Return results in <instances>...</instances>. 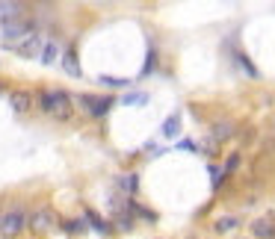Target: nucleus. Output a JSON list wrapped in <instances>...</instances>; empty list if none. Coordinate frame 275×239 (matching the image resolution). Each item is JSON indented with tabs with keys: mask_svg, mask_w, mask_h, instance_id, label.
I'll return each mask as SVG.
<instances>
[{
	"mask_svg": "<svg viewBox=\"0 0 275 239\" xmlns=\"http://www.w3.org/2000/svg\"><path fill=\"white\" fill-rule=\"evenodd\" d=\"M39 104H42V109L48 112V115H53V118L60 121H68L74 115V101L65 92H60V89H53V92H42V97H39Z\"/></svg>",
	"mask_w": 275,
	"mask_h": 239,
	"instance_id": "1",
	"label": "nucleus"
},
{
	"mask_svg": "<svg viewBox=\"0 0 275 239\" xmlns=\"http://www.w3.org/2000/svg\"><path fill=\"white\" fill-rule=\"evenodd\" d=\"M45 42H48V38L33 30V33H27V36L21 38L12 50L18 53V56H24V59H39V56H42V48H45Z\"/></svg>",
	"mask_w": 275,
	"mask_h": 239,
	"instance_id": "2",
	"label": "nucleus"
},
{
	"mask_svg": "<svg viewBox=\"0 0 275 239\" xmlns=\"http://www.w3.org/2000/svg\"><path fill=\"white\" fill-rule=\"evenodd\" d=\"M24 225H27V213L21 207H12L9 213L0 218V233H3V236H18V233L24 230Z\"/></svg>",
	"mask_w": 275,
	"mask_h": 239,
	"instance_id": "3",
	"label": "nucleus"
},
{
	"mask_svg": "<svg viewBox=\"0 0 275 239\" xmlns=\"http://www.w3.org/2000/svg\"><path fill=\"white\" fill-rule=\"evenodd\" d=\"M27 33H33L27 21H9V24H3V30H0V36H3V48L12 50L15 45L27 36Z\"/></svg>",
	"mask_w": 275,
	"mask_h": 239,
	"instance_id": "4",
	"label": "nucleus"
},
{
	"mask_svg": "<svg viewBox=\"0 0 275 239\" xmlns=\"http://www.w3.org/2000/svg\"><path fill=\"white\" fill-rule=\"evenodd\" d=\"M77 104H83V109L89 115H107V109L113 107V101L109 97H95V95H80L77 97Z\"/></svg>",
	"mask_w": 275,
	"mask_h": 239,
	"instance_id": "5",
	"label": "nucleus"
},
{
	"mask_svg": "<svg viewBox=\"0 0 275 239\" xmlns=\"http://www.w3.org/2000/svg\"><path fill=\"white\" fill-rule=\"evenodd\" d=\"M60 56H62L60 42H57V38H48V42H45V48H42V56H39V59H42V65H53Z\"/></svg>",
	"mask_w": 275,
	"mask_h": 239,
	"instance_id": "6",
	"label": "nucleus"
},
{
	"mask_svg": "<svg viewBox=\"0 0 275 239\" xmlns=\"http://www.w3.org/2000/svg\"><path fill=\"white\" fill-rule=\"evenodd\" d=\"M251 233H254L258 239H275L272 218H258V222H251Z\"/></svg>",
	"mask_w": 275,
	"mask_h": 239,
	"instance_id": "7",
	"label": "nucleus"
},
{
	"mask_svg": "<svg viewBox=\"0 0 275 239\" xmlns=\"http://www.w3.org/2000/svg\"><path fill=\"white\" fill-rule=\"evenodd\" d=\"M33 227H36L39 233L50 230V227H53V213H50V210H36V213H33Z\"/></svg>",
	"mask_w": 275,
	"mask_h": 239,
	"instance_id": "8",
	"label": "nucleus"
},
{
	"mask_svg": "<svg viewBox=\"0 0 275 239\" xmlns=\"http://www.w3.org/2000/svg\"><path fill=\"white\" fill-rule=\"evenodd\" d=\"M178 133H180V112H175V115H169L166 124H163V136H166V139H175Z\"/></svg>",
	"mask_w": 275,
	"mask_h": 239,
	"instance_id": "9",
	"label": "nucleus"
},
{
	"mask_svg": "<svg viewBox=\"0 0 275 239\" xmlns=\"http://www.w3.org/2000/svg\"><path fill=\"white\" fill-rule=\"evenodd\" d=\"M18 12H21V6L18 3H0V21H18Z\"/></svg>",
	"mask_w": 275,
	"mask_h": 239,
	"instance_id": "10",
	"label": "nucleus"
},
{
	"mask_svg": "<svg viewBox=\"0 0 275 239\" xmlns=\"http://www.w3.org/2000/svg\"><path fill=\"white\" fill-rule=\"evenodd\" d=\"M9 101H12V107L18 109V112H27V109H30V104H33V97L27 95V92H12V97H9Z\"/></svg>",
	"mask_w": 275,
	"mask_h": 239,
	"instance_id": "11",
	"label": "nucleus"
},
{
	"mask_svg": "<svg viewBox=\"0 0 275 239\" xmlns=\"http://www.w3.org/2000/svg\"><path fill=\"white\" fill-rule=\"evenodd\" d=\"M62 65H65V71L71 74V77H80V65H77V59H74V53H71V50L65 53V59H62Z\"/></svg>",
	"mask_w": 275,
	"mask_h": 239,
	"instance_id": "12",
	"label": "nucleus"
},
{
	"mask_svg": "<svg viewBox=\"0 0 275 239\" xmlns=\"http://www.w3.org/2000/svg\"><path fill=\"white\" fill-rule=\"evenodd\" d=\"M234 227H237V218H234V215H228V218H219V222H216V230H219V233H228V230H234Z\"/></svg>",
	"mask_w": 275,
	"mask_h": 239,
	"instance_id": "13",
	"label": "nucleus"
},
{
	"mask_svg": "<svg viewBox=\"0 0 275 239\" xmlns=\"http://www.w3.org/2000/svg\"><path fill=\"white\" fill-rule=\"evenodd\" d=\"M121 186L127 192H136V186H139V180H136V174H121V180H119Z\"/></svg>",
	"mask_w": 275,
	"mask_h": 239,
	"instance_id": "14",
	"label": "nucleus"
},
{
	"mask_svg": "<svg viewBox=\"0 0 275 239\" xmlns=\"http://www.w3.org/2000/svg\"><path fill=\"white\" fill-rule=\"evenodd\" d=\"M145 101H148V95H145V92H133V95L124 97V104H145Z\"/></svg>",
	"mask_w": 275,
	"mask_h": 239,
	"instance_id": "15",
	"label": "nucleus"
},
{
	"mask_svg": "<svg viewBox=\"0 0 275 239\" xmlns=\"http://www.w3.org/2000/svg\"><path fill=\"white\" fill-rule=\"evenodd\" d=\"M231 136V124H216V139H228Z\"/></svg>",
	"mask_w": 275,
	"mask_h": 239,
	"instance_id": "16",
	"label": "nucleus"
},
{
	"mask_svg": "<svg viewBox=\"0 0 275 239\" xmlns=\"http://www.w3.org/2000/svg\"><path fill=\"white\" fill-rule=\"evenodd\" d=\"M101 83H107V86H124L127 80H119V77H101Z\"/></svg>",
	"mask_w": 275,
	"mask_h": 239,
	"instance_id": "17",
	"label": "nucleus"
},
{
	"mask_svg": "<svg viewBox=\"0 0 275 239\" xmlns=\"http://www.w3.org/2000/svg\"><path fill=\"white\" fill-rule=\"evenodd\" d=\"M0 218H3V215H0Z\"/></svg>",
	"mask_w": 275,
	"mask_h": 239,
	"instance_id": "18",
	"label": "nucleus"
}]
</instances>
